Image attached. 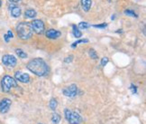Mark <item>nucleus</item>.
Returning <instances> with one entry per match:
<instances>
[{
  "label": "nucleus",
  "instance_id": "nucleus-32",
  "mask_svg": "<svg viewBox=\"0 0 146 124\" xmlns=\"http://www.w3.org/2000/svg\"><path fill=\"white\" fill-rule=\"evenodd\" d=\"M39 124H42V123H39Z\"/></svg>",
  "mask_w": 146,
  "mask_h": 124
},
{
  "label": "nucleus",
  "instance_id": "nucleus-20",
  "mask_svg": "<svg viewBox=\"0 0 146 124\" xmlns=\"http://www.w3.org/2000/svg\"><path fill=\"white\" fill-rule=\"evenodd\" d=\"M78 27L80 28V29H88V28L91 27V25L87 23V22H80V23L78 24Z\"/></svg>",
  "mask_w": 146,
  "mask_h": 124
},
{
  "label": "nucleus",
  "instance_id": "nucleus-3",
  "mask_svg": "<svg viewBox=\"0 0 146 124\" xmlns=\"http://www.w3.org/2000/svg\"><path fill=\"white\" fill-rule=\"evenodd\" d=\"M17 82L15 78L10 75H5L1 80V89L4 92H9L12 88H16Z\"/></svg>",
  "mask_w": 146,
  "mask_h": 124
},
{
  "label": "nucleus",
  "instance_id": "nucleus-31",
  "mask_svg": "<svg viewBox=\"0 0 146 124\" xmlns=\"http://www.w3.org/2000/svg\"><path fill=\"white\" fill-rule=\"evenodd\" d=\"M112 1V0H108V2H111Z\"/></svg>",
  "mask_w": 146,
  "mask_h": 124
},
{
  "label": "nucleus",
  "instance_id": "nucleus-22",
  "mask_svg": "<svg viewBox=\"0 0 146 124\" xmlns=\"http://www.w3.org/2000/svg\"><path fill=\"white\" fill-rule=\"evenodd\" d=\"M91 26H93L95 28H99V29H104V28H106V26H108V24L103 23V24H99V25H93Z\"/></svg>",
  "mask_w": 146,
  "mask_h": 124
},
{
  "label": "nucleus",
  "instance_id": "nucleus-8",
  "mask_svg": "<svg viewBox=\"0 0 146 124\" xmlns=\"http://www.w3.org/2000/svg\"><path fill=\"white\" fill-rule=\"evenodd\" d=\"M15 79L16 81H18L22 83H28L31 80L29 74L21 72V71H17L15 72Z\"/></svg>",
  "mask_w": 146,
  "mask_h": 124
},
{
  "label": "nucleus",
  "instance_id": "nucleus-26",
  "mask_svg": "<svg viewBox=\"0 0 146 124\" xmlns=\"http://www.w3.org/2000/svg\"><path fill=\"white\" fill-rule=\"evenodd\" d=\"M7 36H8L10 39H12V38L14 37V34H13V32L11 31V30H8V31H7Z\"/></svg>",
  "mask_w": 146,
  "mask_h": 124
},
{
  "label": "nucleus",
  "instance_id": "nucleus-28",
  "mask_svg": "<svg viewBox=\"0 0 146 124\" xmlns=\"http://www.w3.org/2000/svg\"><path fill=\"white\" fill-rule=\"evenodd\" d=\"M21 0H9V2H11V3H18Z\"/></svg>",
  "mask_w": 146,
  "mask_h": 124
},
{
  "label": "nucleus",
  "instance_id": "nucleus-5",
  "mask_svg": "<svg viewBox=\"0 0 146 124\" xmlns=\"http://www.w3.org/2000/svg\"><path fill=\"white\" fill-rule=\"evenodd\" d=\"M62 93L64 94V96L69 97V98L76 97L78 95V89L77 84L72 83V84H70V85L65 87L62 90Z\"/></svg>",
  "mask_w": 146,
  "mask_h": 124
},
{
  "label": "nucleus",
  "instance_id": "nucleus-27",
  "mask_svg": "<svg viewBox=\"0 0 146 124\" xmlns=\"http://www.w3.org/2000/svg\"><path fill=\"white\" fill-rule=\"evenodd\" d=\"M4 39H5V41L7 42V43H9V41H10V38L7 36V34H5V35H4Z\"/></svg>",
  "mask_w": 146,
  "mask_h": 124
},
{
  "label": "nucleus",
  "instance_id": "nucleus-1",
  "mask_svg": "<svg viewBox=\"0 0 146 124\" xmlns=\"http://www.w3.org/2000/svg\"><path fill=\"white\" fill-rule=\"evenodd\" d=\"M27 69L29 70L33 74L39 77H43L46 76L49 72V66L46 64V62L42 58H35L31 60L26 65Z\"/></svg>",
  "mask_w": 146,
  "mask_h": 124
},
{
  "label": "nucleus",
  "instance_id": "nucleus-11",
  "mask_svg": "<svg viewBox=\"0 0 146 124\" xmlns=\"http://www.w3.org/2000/svg\"><path fill=\"white\" fill-rule=\"evenodd\" d=\"M61 35V33L58 30H55V29H49L45 32V36L47 38L49 39H52V40H54V39H58Z\"/></svg>",
  "mask_w": 146,
  "mask_h": 124
},
{
  "label": "nucleus",
  "instance_id": "nucleus-21",
  "mask_svg": "<svg viewBox=\"0 0 146 124\" xmlns=\"http://www.w3.org/2000/svg\"><path fill=\"white\" fill-rule=\"evenodd\" d=\"M88 54H89V56L92 58V59H94V60H97L98 58V54H97V52L95 51L94 49H89V51H88Z\"/></svg>",
  "mask_w": 146,
  "mask_h": 124
},
{
  "label": "nucleus",
  "instance_id": "nucleus-15",
  "mask_svg": "<svg viewBox=\"0 0 146 124\" xmlns=\"http://www.w3.org/2000/svg\"><path fill=\"white\" fill-rule=\"evenodd\" d=\"M15 54H16V55H17L18 57L21 58V59H25V58H27V54L25 52V51H24L23 49L16 48V49H15Z\"/></svg>",
  "mask_w": 146,
  "mask_h": 124
},
{
  "label": "nucleus",
  "instance_id": "nucleus-9",
  "mask_svg": "<svg viewBox=\"0 0 146 124\" xmlns=\"http://www.w3.org/2000/svg\"><path fill=\"white\" fill-rule=\"evenodd\" d=\"M11 104H12V101L8 98H4L0 101V113L5 114L8 112L10 110Z\"/></svg>",
  "mask_w": 146,
  "mask_h": 124
},
{
  "label": "nucleus",
  "instance_id": "nucleus-25",
  "mask_svg": "<svg viewBox=\"0 0 146 124\" xmlns=\"http://www.w3.org/2000/svg\"><path fill=\"white\" fill-rule=\"evenodd\" d=\"M72 61H73V55H70V56H68V57H66L64 59V62L66 64H70V63H71Z\"/></svg>",
  "mask_w": 146,
  "mask_h": 124
},
{
  "label": "nucleus",
  "instance_id": "nucleus-7",
  "mask_svg": "<svg viewBox=\"0 0 146 124\" xmlns=\"http://www.w3.org/2000/svg\"><path fill=\"white\" fill-rule=\"evenodd\" d=\"M2 63L4 65L13 68L17 64V60H16L15 56L12 54H4L2 56Z\"/></svg>",
  "mask_w": 146,
  "mask_h": 124
},
{
  "label": "nucleus",
  "instance_id": "nucleus-4",
  "mask_svg": "<svg viewBox=\"0 0 146 124\" xmlns=\"http://www.w3.org/2000/svg\"><path fill=\"white\" fill-rule=\"evenodd\" d=\"M64 116L70 124H80L82 122L81 116L77 111H72L70 109L64 110Z\"/></svg>",
  "mask_w": 146,
  "mask_h": 124
},
{
  "label": "nucleus",
  "instance_id": "nucleus-6",
  "mask_svg": "<svg viewBox=\"0 0 146 124\" xmlns=\"http://www.w3.org/2000/svg\"><path fill=\"white\" fill-rule=\"evenodd\" d=\"M31 25H32L33 32H35L37 35H42V34H43L44 31H45L44 23L40 19H35L33 21H32Z\"/></svg>",
  "mask_w": 146,
  "mask_h": 124
},
{
  "label": "nucleus",
  "instance_id": "nucleus-30",
  "mask_svg": "<svg viewBox=\"0 0 146 124\" xmlns=\"http://www.w3.org/2000/svg\"><path fill=\"white\" fill-rule=\"evenodd\" d=\"M2 7V1L0 0V7Z\"/></svg>",
  "mask_w": 146,
  "mask_h": 124
},
{
  "label": "nucleus",
  "instance_id": "nucleus-19",
  "mask_svg": "<svg viewBox=\"0 0 146 124\" xmlns=\"http://www.w3.org/2000/svg\"><path fill=\"white\" fill-rule=\"evenodd\" d=\"M89 41H88V39H80V40H78V41H76V42H74L72 44H71V47L72 48H75L78 44H88Z\"/></svg>",
  "mask_w": 146,
  "mask_h": 124
},
{
  "label": "nucleus",
  "instance_id": "nucleus-18",
  "mask_svg": "<svg viewBox=\"0 0 146 124\" xmlns=\"http://www.w3.org/2000/svg\"><path fill=\"white\" fill-rule=\"evenodd\" d=\"M60 119L61 118H60V114H58V113H53L52 116V121L53 124H58L60 121Z\"/></svg>",
  "mask_w": 146,
  "mask_h": 124
},
{
  "label": "nucleus",
  "instance_id": "nucleus-2",
  "mask_svg": "<svg viewBox=\"0 0 146 124\" xmlns=\"http://www.w3.org/2000/svg\"><path fill=\"white\" fill-rule=\"evenodd\" d=\"M16 34L17 36L22 40H28L33 36V30L32 28L31 23L28 22H22L16 26Z\"/></svg>",
  "mask_w": 146,
  "mask_h": 124
},
{
  "label": "nucleus",
  "instance_id": "nucleus-24",
  "mask_svg": "<svg viewBox=\"0 0 146 124\" xmlns=\"http://www.w3.org/2000/svg\"><path fill=\"white\" fill-rule=\"evenodd\" d=\"M130 90L132 91V93H133V94H136V93H137V87H136L135 85H133V83L131 84Z\"/></svg>",
  "mask_w": 146,
  "mask_h": 124
},
{
  "label": "nucleus",
  "instance_id": "nucleus-16",
  "mask_svg": "<svg viewBox=\"0 0 146 124\" xmlns=\"http://www.w3.org/2000/svg\"><path fill=\"white\" fill-rule=\"evenodd\" d=\"M57 106H58V101H57V100H56L55 98H52V99H50V103H49L50 109L52 110V111H55L56 108H57Z\"/></svg>",
  "mask_w": 146,
  "mask_h": 124
},
{
  "label": "nucleus",
  "instance_id": "nucleus-10",
  "mask_svg": "<svg viewBox=\"0 0 146 124\" xmlns=\"http://www.w3.org/2000/svg\"><path fill=\"white\" fill-rule=\"evenodd\" d=\"M9 11H10L11 16H13V17H15V18L19 17V16L21 15V14H22L21 7H18V5H9Z\"/></svg>",
  "mask_w": 146,
  "mask_h": 124
},
{
  "label": "nucleus",
  "instance_id": "nucleus-17",
  "mask_svg": "<svg viewBox=\"0 0 146 124\" xmlns=\"http://www.w3.org/2000/svg\"><path fill=\"white\" fill-rule=\"evenodd\" d=\"M123 13H125V15H128V16H132V17H135V18L138 17V15L134 12L133 10H131V9H125L123 11Z\"/></svg>",
  "mask_w": 146,
  "mask_h": 124
},
{
  "label": "nucleus",
  "instance_id": "nucleus-29",
  "mask_svg": "<svg viewBox=\"0 0 146 124\" xmlns=\"http://www.w3.org/2000/svg\"><path fill=\"white\" fill-rule=\"evenodd\" d=\"M115 18V15H112V16H111V19H112V20H114Z\"/></svg>",
  "mask_w": 146,
  "mask_h": 124
},
{
  "label": "nucleus",
  "instance_id": "nucleus-23",
  "mask_svg": "<svg viewBox=\"0 0 146 124\" xmlns=\"http://www.w3.org/2000/svg\"><path fill=\"white\" fill-rule=\"evenodd\" d=\"M108 62H109V59L108 57H103L102 59H101V65L104 67L108 64Z\"/></svg>",
  "mask_w": 146,
  "mask_h": 124
},
{
  "label": "nucleus",
  "instance_id": "nucleus-13",
  "mask_svg": "<svg viewBox=\"0 0 146 124\" xmlns=\"http://www.w3.org/2000/svg\"><path fill=\"white\" fill-rule=\"evenodd\" d=\"M72 35L75 38H80L82 36L81 31L80 30V28H78L76 25H72Z\"/></svg>",
  "mask_w": 146,
  "mask_h": 124
},
{
  "label": "nucleus",
  "instance_id": "nucleus-14",
  "mask_svg": "<svg viewBox=\"0 0 146 124\" xmlns=\"http://www.w3.org/2000/svg\"><path fill=\"white\" fill-rule=\"evenodd\" d=\"M37 15V12L33 9H27L25 12V16L26 18H35Z\"/></svg>",
  "mask_w": 146,
  "mask_h": 124
},
{
  "label": "nucleus",
  "instance_id": "nucleus-12",
  "mask_svg": "<svg viewBox=\"0 0 146 124\" xmlns=\"http://www.w3.org/2000/svg\"><path fill=\"white\" fill-rule=\"evenodd\" d=\"M92 0H81V7L85 12H88L91 8Z\"/></svg>",
  "mask_w": 146,
  "mask_h": 124
}]
</instances>
